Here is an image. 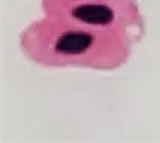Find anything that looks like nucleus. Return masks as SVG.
I'll return each instance as SVG.
<instances>
[{
  "instance_id": "obj_1",
  "label": "nucleus",
  "mask_w": 160,
  "mask_h": 143,
  "mask_svg": "<svg viewBox=\"0 0 160 143\" xmlns=\"http://www.w3.org/2000/svg\"><path fill=\"white\" fill-rule=\"evenodd\" d=\"M20 49L28 61L49 69L114 72L126 66L135 42L123 33L94 30L43 15L20 33Z\"/></svg>"
},
{
  "instance_id": "obj_2",
  "label": "nucleus",
  "mask_w": 160,
  "mask_h": 143,
  "mask_svg": "<svg viewBox=\"0 0 160 143\" xmlns=\"http://www.w3.org/2000/svg\"><path fill=\"white\" fill-rule=\"evenodd\" d=\"M43 15L94 30L145 37V18L138 0H41Z\"/></svg>"
}]
</instances>
